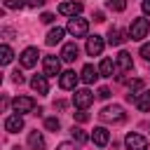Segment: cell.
Returning <instances> with one entry per match:
<instances>
[{
	"instance_id": "obj_1",
	"label": "cell",
	"mask_w": 150,
	"mask_h": 150,
	"mask_svg": "<svg viewBox=\"0 0 150 150\" xmlns=\"http://www.w3.org/2000/svg\"><path fill=\"white\" fill-rule=\"evenodd\" d=\"M66 30H68L73 38H84V35H87V30H89V21H87V19H82V16H73V19L68 21Z\"/></svg>"
},
{
	"instance_id": "obj_2",
	"label": "cell",
	"mask_w": 150,
	"mask_h": 150,
	"mask_svg": "<svg viewBox=\"0 0 150 150\" xmlns=\"http://www.w3.org/2000/svg\"><path fill=\"white\" fill-rule=\"evenodd\" d=\"M91 103H94V94H91L89 89H75V94H73V105H75L77 110H87Z\"/></svg>"
},
{
	"instance_id": "obj_3",
	"label": "cell",
	"mask_w": 150,
	"mask_h": 150,
	"mask_svg": "<svg viewBox=\"0 0 150 150\" xmlns=\"http://www.w3.org/2000/svg\"><path fill=\"white\" fill-rule=\"evenodd\" d=\"M12 108H14V112H16V115L35 112V110H38V105H35V101H33L30 96H16V98L12 101Z\"/></svg>"
},
{
	"instance_id": "obj_4",
	"label": "cell",
	"mask_w": 150,
	"mask_h": 150,
	"mask_svg": "<svg viewBox=\"0 0 150 150\" xmlns=\"http://www.w3.org/2000/svg\"><path fill=\"white\" fill-rule=\"evenodd\" d=\"M98 117L103 120V122H122L124 120V108L122 105H105L101 112H98Z\"/></svg>"
},
{
	"instance_id": "obj_5",
	"label": "cell",
	"mask_w": 150,
	"mask_h": 150,
	"mask_svg": "<svg viewBox=\"0 0 150 150\" xmlns=\"http://www.w3.org/2000/svg\"><path fill=\"white\" fill-rule=\"evenodd\" d=\"M148 30H150L148 19H134L131 21V28H129V38L131 40H143L148 35Z\"/></svg>"
},
{
	"instance_id": "obj_6",
	"label": "cell",
	"mask_w": 150,
	"mask_h": 150,
	"mask_svg": "<svg viewBox=\"0 0 150 150\" xmlns=\"http://www.w3.org/2000/svg\"><path fill=\"white\" fill-rule=\"evenodd\" d=\"M42 70H45V75L47 77H56V75H61V59L59 56H45L42 59Z\"/></svg>"
},
{
	"instance_id": "obj_7",
	"label": "cell",
	"mask_w": 150,
	"mask_h": 150,
	"mask_svg": "<svg viewBox=\"0 0 150 150\" xmlns=\"http://www.w3.org/2000/svg\"><path fill=\"white\" fill-rule=\"evenodd\" d=\"M124 145L129 148V150H148V141H145V136H141V134H127V138H124Z\"/></svg>"
},
{
	"instance_id": "obj_8",
	"label": "cell",
	"mask_w": 150,
	"mask_h": 150,
	"mask_svg": "<svg viewBox=\"0 0 150 150\" xmlns=\"http://www.w3.org/2000/svg\"><path fill=\"white\" fill-rule=\"evenodd\" d=\"M103 47H105V42H103L101 35L87 38V54H89V56H101V54H103Z\"/></svg>"
},
{
	"instance_id": "obj_9",
	"label": "cell",
	"mask_w": 150,
	"mask_h": 150,
	"mask_svg": "<svg viewBox=\"0 0 150 150\" xmlns=\"http://www.w3.org/2000/svg\"><path fill=\"white\" fill-rule=\"evenodd\" d=\"M38 56H40V54H38V49H35V47H26V49L21 52L19 61H21V66H23V68H33V66L38 63Z\"/></svg>"
},
{
	"instance_id": "obj_10",
	"label": "cell",
	"mask_w": 150,
	"mask_h": 150,
	"mask_svg": "<svg viewBox=\"0 0 150 150\" xmlns=\"http://www.w3.org/2000/svg\"><path fill=\"white\" fill-rule=\"evenodd\" d=\"M77 75H75V70H63L61 75H59V87L61 89H75L77 87Z\"/></svg>"
},
{
	"instance_id": "obj_11",
	"label": "cell",
	"mask_w": 150,
	"mask_h": 150,
	"mask_svg": "<svg viewBox=\"0 0 150 150\" xmlns=\"http://www.w3.org/2000/svg\"><path fill=\"white\" fill-rule=\"evenodd\" d=\"M59 12H61L63 16H70V19H73V16H80L82 2H75V0H73V2H61V5H59Z\"/></svg>"
},
{
	"instance_id": "obj_12",
	"label": "cell",
	"mask_w": 150,
	"mask_h": 150,
	"mask_svg": "<svg viewBox=\"0 0 150 150\" xmlns=\"http://www.w3.org/2000/svg\"><path fill=\"white\" fill-rule=\"evenodd\" d=\"M124 40H129V33H127V30H122V28H110V30H108V45L120 47Z\"/></svg>"
},
{
	"instance_id": "obj_13",
	"label": "cell",
	"mask_w": 150,
	"mask_h": 150,
	"mask_svg": "<svg viewBox=\"0 0 150 150\" xmlns=\"http://www.w3.org/2000/svg\"><path fill=\"white\" fill-rule=\"evenodd\" d=\"M91 141H94V145L103 148V145H108V141H110V131H108L105 127H96V129L91 131Z\"/></svg>"
},
{
	"instance_id": "obj_14",
	"label": "cell",
	"mask_w": 150,
	"mask_h": 150,
	"mask_svg": "<svg viewBox=\"0 0 150 150\" xmlns=\"http://www.w3.org/2000/svg\"><path fill=\"white\" fill-rule=\"evenodd\" d=\"M77 56H80L77 45H75V42H66V45H63V49H61V59H63V61H68V63H73Z\"/></svg>"
},
{
	"instance_id": "obj_15",
	"label": "cell",
	"mask_w": 150,
	"mask_h": 150,
	"mask_svg": "<svg viewBox=\"0 0 150 150\" xmlns=\"http://www.w3.org/2000/svg\"><path fill=\"white\" fill-rule=\"evenodd\" d=\"M30 87H33V91H38V94H47V91H49L47 75H33V77H30Z\"/></svg>"
},
{
	"instance_id": "obj_16",
	"label": "cell",
	"mask_w": 150,
	"mask_h": 150,
	"mask_svg": "<svg viewBox=\"0 0 150 150\" xmlns=\"http://www.w3.org/2000/svg\"><path fill=\"white\" fill-rule=\"evenodd\" d=\"M143 91H145V82H143V80H131V82H129V94H127V98L136 103V98H138Z\"/></svg>"
},
{
	"instance_id": "obj_17",
	"label": "cell",
	"mask_w": 150,
	"mask_h": 150,
	"mask_svg": "<svg viewBox=\"0 0 150 150\" xmlns=\"http://www.w3.org/2000/svg\"><path fill=\"white\" fill-rule=\"evenodd\" d=\"M21 129H23V117H21V115H9V117L5 120V131L16 134V131H21Z\"/></svg>"
},
{
	"instance_id": "obj_18",
	"label": "cell",
	"mask_w": 150,
	"mask_h": 150,
	"mask_svg": "<svg viewBox=\"0 0 150 150\" xmlns=\"http://www.w3.org/2000/svg\"><path fill=\"white\" fill-rule=\"evenodd\" d=\"M117 68H120V73H129L131 68H134V63H131V54L129 52H120L117 54Z\"/></svg>"
},
{
	"instance_id": "obj_19",
	"label": "cell",
	"mask_w": 150,
	"mask_h": 150,
	"mask_svg": "<svg viewBox=\"0 0 150 150\" xmlns=\"http://www.w3.org/2000/svg\"><path fill=\"white\" fill-rule=\"evenodd\" d=\"M115 70H117V63H115L112 59H103V61L98 63V75H103V77H112Z\"/></svg>"
},
{
	"instance_id": "obj_20",
	"label": "cell",
	"mask_w": 150,
	"mask_h": 150,
	"mask_svg": "<svg viewBox=\"0 0 150 150\" xmlns=\"http://www.w3.org/2000/svg\"><path fill=\"white\" fill-rule=\"evenodd\" d=\"M96 77H98V68H94V66H89V63H87V66L82 68V73H80V80H82L84 84H91Z\"/></svg>"
},
{
	"instance_id": "obj_21",
	"label": "cell",
	"mask_w": 150,
	"mask_h": 150,
	"mask_svg": "<svg viewBox=\"0 0 150 150\" xmlns=\"http://www.w3.org/2000/svg\"><path fill=\"white\" fill-rule=\"evenodd\" d=\"M63 33H66V28H59V26H56V28H52V30L47 33L45 42H47L49 47H52V45H59V42L63 40Z\"/></svg>"
},
{
	"instance_id": "obj_22",
	"label": "cell",
	"mask_w": 150,
	"mask_h": 150,
	"mask_svg": "<svg viewBox=\"0 0 150 150\" xmlns=\"http://www.w3.org/2000/svg\"><path fill=\"white\" fill-rule=\"evenodd\" d=\"M28 145L33 150H45V136L40 131H30L28 134Z\"/></svg>"
},
{
	"instance_id": "obj_23",
	"label": "cell",
	"mask_w": 150,
	"mask_h": 150,
	"mask_svg": "<svg viewBox=\"0 0 150 150\" xmlns=\"http://www.w3.org/2000/svg\"><path fill=\"white\" fill-rule=\"evenodd\" d=\"M70 138H73V143L82 145V143H87L91 136H87V131H84V129H80V127H73V129H70Z\"/></svg>"
},
{
	"instance_id": "obj_24",
	"label": "cell",
	"mask_w": 150,
	"mask_h": 150,
	"mask_svg": "<svg viewBox=\"0 0 150 150\" xmlns=\"http://www.w3.org/2000/svg\"><path fill=\"white\" fill-rule=\"evenodd\" d=\"M136 105H138L141 112H150V91H148V89L136 98Z\"/></svg>"
},
{
	"instance_id": "obj_25",
	"label": "cell",
	"mask_w": 150,
	"mask_h": 150,
	"mask_svg": "<svg viewBox=\"0 0 150 150\" xmlns=\"http://www.w3.org/2000/svg\"><path fill=\"white\" fill-rule=\"evenodd\" d=\"M12 59H14L12 47H9V45H2V47H0V63H2V66H7Z\"/></svg>"
},
{
	"instance_id": "obj_26",
	"label": "cell",
	"mask_w": 150,
	"mask_h": 150,
	"mask_svg": "<svg viewBox=\"0 0 150 150\" xmlns=\"http://www.w3.org/2000/svg\"><path fill=\"white\" fill-rule=\"evenodd\" d=\"M105 5H108V9H112V12H124V9H127V0H108Z\"/></svg>"
},
{
	"instance_id": "obj_27",
	"label": "cell",
	"mask_w": 150,
	"mask_h": 150,
	"mask_svg": "<svg viewBox=\"0 0 150 150\" xmlns=\"http://www.w3.org/2000/svg\"><path fill=\"white\" fill-rule=\"evenodd\" d=\"M45 127H47L49 131H59V129H61V122H59L56 117H47V120H45Z\"/></svg>"
},
{
	"instance_id": "obj_28",
	"label": "cell",
	"mask_w": 150,
	"mask_h": 150,
	"mask_svg": "<svg viewBox=\"0 0 150 150\" xmlns=\"http://www.w3.org/2000/svg\"><path fill=\"white\" fill-rule=\"evenodd\" d=\"M26 5V0H5V7L7 9H21Z\"/></svg>"
},
{
	"instance_id": "obj_29",
	"label": "cell",
	"mask_w": 150,
	"mask_h": 150,
	"mask_svg": "<svg viewBox=\"0 0 150 150\" xmlns=\"http://www.w3.org/2000/svg\"><path fill=\"white\" fill-rule=\"evenodd\" d=\"M56 150H80V145H77V143H70V141H66V143H61Z\"/></svg>"
},
{
	"instance_id": "obj_30",
	"label": "cell",
	"mask_w": 150,
	"mask_h": 150,
	"mask_svg": "<svg viewBox=\"0 0 150 150\" xmlns=\"http://www.w3.org/2000/svg\"><path fill=\"white\" fill-rule=\"evenodd\" d=\"M141 56H143L145 61H150V42H145V45H141Z\"/></svg>"
},
{
	"instance_id": "obj_31",
	"label": "cell",
	"mask_w": 150,
	"mask_h": 150,
	"mask_svg": "<svg viewBox=\"0 0 150 150\" xmlns=\"http://www.w3.org/2000/svg\"><path fill=\"white\" fill-rule=\"evenodd\" d=\"M12 80H14L16 84H23V80H26V77H23V73H21V70H14V73H12Z\"/></svg>"
},
{
	"instance_id": "obj_32",
	"label": "cell",
	"mask_w": 150,
	"mask_h": 150,
	"mask_svg": "<svg viewBox=\"0 0 150 150\" xmlns=\"http://www.w3.org/2000/svg\"><path fill=\"white\" fill-rule=\"evenodd\" d=\"M96 96H98V98H110V89H108V87H98Z\"/></svg>"
},
{
	"instance_id": "obj_33",
	"label": "cell",
	"mask_w": 150,
	"mask_h": 150,
	"mask_svg": "<svg viewBox=\"0 0 150 150\" xmlns=\"http://www.w3.org/2000/svg\"><path fill=\"white\" fill-rule=\"evenodd\" d=\"M75 120H77V122H87V120H89L87 110H77V112H75Z\"/></svg>"
},
{
	"instance_id": "obj_34",
	"label": "cell",
	"mask_w": 150,
	"mask_h": 150,
	"mask_svg": "<svg viewBox=\"0 0 150 150\" xmlns=\"http://www.w3.org/2000/svg\"><path fill=\"white\" fill-rule=\"evenodd\" d=\"M40 21H42V23H52V21H54V14H49V12H45V14L40 16Z\"/></svg>"
},
{
	"instance_id": "obj_35",
	"label": "cell",
	"mask_w": 150,
	"mask_h": 150,
	"mask_svg": "<svg viewBox=\"0 0 150 150\" xmlns=\"http://www.w3.org/2000/svg\"><path fill=\"white\" fill-rule=\"evenodd\" d=\"M45 2H47V0H26V5H28V7H42Z\"/></svg>"
},
{
	"instance_id": "obj_36",
	"label": "cell",
	"mask_w": 150,
	"mask_h": 150,
	"mask_svg": "<svg viewBox=\"0 0 150 150\" xmlns=\"http://www.w3.org/2000/svg\"><path fill=\"white\" fill-rule=\"evenodd\" d=\"M141 7H143V14H148V16H150V0H143V2H141Z\"/></svg>"
},
{
	"instance_id": "obj_37",
	"label": "cell",
	"mask_w": 150,
	"mask_h": 150,
	"mask_svg": "<svg viewBox=\"0 0 150 150\" xmlns=\"http://www.w3.org/2000/svg\"><path fill=\"white\" fill-rule=\"evenodd\" d=\"M94 21H105V14L103 12H94Z\"/></svg>"
},
{
	"instance_id": "obj_38",
	"label": "cell",
	"mask_w": 150,
	"mask_h": 150,
	"mask_svg": "<svg viewBox=\"0 0 150 150\" xmlns=\"http://www.w3.org/2000/svg\"><path fill=\"white\" fill-rule=\"evenodd\" d=\"M54 108H56V110H63V108H66V101H54Z\"/></svg>"
}]
</instances>
